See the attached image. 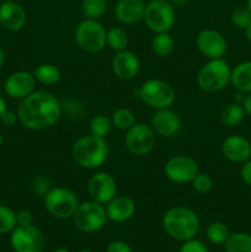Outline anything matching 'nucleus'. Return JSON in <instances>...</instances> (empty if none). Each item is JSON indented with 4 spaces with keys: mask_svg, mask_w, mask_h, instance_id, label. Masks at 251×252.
<instances>
[{
    "mask_svg": "<svg viewBox=\"0 0 251 252\" xmlns=\"http://www.w3.org/2000/svg\"><path fill=\"white\" fill-rule=\"evenodd\" d=\"M11 248L15 252H42L46 246V239L41 229L36 225H17L11 231Z\"/></svg>",
    "mask_w": 251,
    "mask_h": 252,
    "instance_id": "9b49d317",
    "label": "nucleus"
},
{
    "mask_svg": "<svg viewBox=\"0 0 251 252\" xmlns=\"http://www.w3.org/2000/svg\"><path fill=\"white\" fill-rule=\"evenodd\" d=\"M4 61H5V53H4V49H2V47L0 46V68H1L2 64H4Z\"/></svg>",
    "mask_w": 251,
    "mask_h": 252,
    "instance_id": "a18cd8bd",
    "label": "nucleus"
},
{
    "mask_svg": "<svg viewBox=\"0 0 251 252\" xmlns=\"http://www.w3.org/2000/svg\"><path fill=\"white\" fill-rule=\"evenodd\" d=\"M152 48L159 57H167L172 53L175 48V41L169 32L155 33L152 39Z\"/></svg>",
    "mask_w": 251,
    "mask_h": 252,
    "instance_id": "a878e982",
    "label": "nucleus"
},
{
    "mask_svg": "<svg viewBox=\"0 0 251 252\" xmlns=\"http://www.w3.org/2000/svg\"><path fill=\"white\" fill-rule=\"evenodd\" d=\"M134 97L154 110L170 108L176 98L174 88L161 79H148L134 91Z\"/></svg>",
    "mask_w": 251,
    "mask_h": 252,
    "instance_id": "20e7f679",
    "label": "nucleus"
},
{
    "mask_svg": "<svg viewBox=\"0 0 251 252\" xmlns=\"http://www.w3.org/2000/svg\"><path fill=\"white\" fill-rule=\"evenodd\" d=\"M27 22V14L16 1L1 2L0 5V25L11 32L20 31Z\"/></svg>",
    "mask_w": 251,
    "mask_h": 252,
    "instance_id": "6ab92c4d",
    "label": "nucleus"
},
{
    "mask_svg": "<svg viewBox=\"0 0 251 252\" xmlns=\"http://www.w3.org/2000/svg\"><path fill=\"white\" fill-rule=\"evenodd\" d=\"M112 125L121 130H128L133 125L137 123L135 115L128 108H118L112 115Z\"/></svg>",
    "mask_w": 251,
    "mask_h": 252,
    "instance_id": "c756f323",
    "label": "nucleus"
},
{
    "mask_svg": "<svg viewBox=\"0 0 251 252\" xmlns=\"http://www.w3.org/2000/svg\"><path fill=\"white\" fill-rule=\"evenodd\" d=\"M181 118L171 108L155 110L153 113L150 127L154 129L155 134L164 138H172L181 130Z\"/></svg>",
    "mask_w": 251,
    "mask_h": 252,
    "instance_id": "dca6fc26",
    "label": "nucleus"
},
{
    "mask_svg": "<svg viewBox=\"0 0 251 252\" xmlns=\"http://www.w3.org/2000/svg\"><path fill=\"white\" fill-rule=\"evenodd\" d=\"M106 252H133L132 248L127 243L121 240H115L108 244Z\"/></svg>",
    "mask_w": 251,
    "mask_h": 252,
    "instance_id": "58836bf2",
    "label": "nucleus"
},
{
    "mask_svg": "<svg viewBox=\"0 0 251 252\" xmlns=\"http://www.w3.org/2000/svg\"><path fill=\"white\" fill-rule=\"evenodd\" d=\"M33 76L36 81L43 84V85H56L59 83L62 78L61 70L58 66L51 63L39 64L33 70Z\"/></svg>",
    "mask_w": 251,
    "mask_h": 252,
    "instance_id": "b1692460",
    "label": "nucleus"
},
{
    "mask_svg": "<svg viewBox=\"0 0 251 252\" xmlns=\"http://www.w3.org/2000/svg\"><path fill=\"white\" fill-rule=\"evenodd\" d=\"M112 127V120L105 115L94 116L90 121V126H89V128H90V134L101 138L107 137L110 134Z\"/></svg>",
    "mask_w": 251,
    "mask_h": 252,
    "instance_id": "cd10ccee",
    "label": "nucleus"
},
{
    "mask_svg": "<svg viewBox=\"0 0 251 252\" xmlns=\"http://www.w3.org/2000/svg\"><path fill=\"white\" fill-rule=\"evenodd\" d=\"M107 9V0H83L81 11L86 19L97 20Z\"/></svg>",
    "mask_w": 251,
    "mask_h": 252,
    "instance_id": "c85d7f7f",
    "label": "nucleus"
},
{
    "mask_svg": "<svg viewBox=\"0 0 251 252\" xmlns=\"http://www.w3.org/2000/svg\"><path fill=\"white\" fill-rule=\"evenodd\" d=\"M198 51L208 59L223 58L226 52V41L223 34L213 29H204L196 37Z\"/></svg>",
    "mask_w": 251,
    "mask_h": 252,
    "instance_id": "4468645a",
    "label": "nucleus"
},
{
    "mask_svg": "<svg viewBox=\"0 0 251 252\" xmlns=\"http://www.w3.org/2000/svg\"><path fill=\"white\" fill-rule=\"evenodd\" d=\"M231 68L223 58L209 59L197 75V84L204 93H219L229 85Z\"/></svg>",
    "mask_w": 251,
    "mask_h": 252,
    "instance_id": "39448f33",
    "label": "nucleus"
},
{
    "mask_svg": "<svg viewBox=\"0 0 251 252\" xmlns=\"http://www.w3.org/2000/svg\"><path fill=\"white\" fill-rule=\"evenodd\" d=\"M106 30L97 20L85 19L75 30V42L88 53H98L106 47Z\"/></svg>",
    "mask_w": 251,
    "mask_h": 252,
    "instance_id": "1a4fd4ad",
    "label": "nucleus"
},
{
    "mask_svg": "<svg viewBox=\"0 0 251 252\" xmlns=\"http://www.w3.org/2000/svg\"><path fill=\"white\" fill-rule=\"evenodd\" d=\"M226 252H251V235L246 233H234L223 244Z\"/></svg>",
    "mask_w": 251,
    "mask_h": 252,
    "instance_id": "393cba45",
    "label": "nucleus"
},
{
    "mask_svg": "<svg viewBox=\"0 0 251 252\" xmlns=\"http://www.w3.org/2000/svg\"><path fill=\"white\" fill-rule=\"evenodd\" d=\"M192 189L199 194H206L211 192L212 187H213V181H212L211 176L208 174H203V172H198L193 180H192Z\"/></svg>",
    "mask_w": 251,
    "mask_h": 252,
    "instance_id": "473e14b6",
    "label": "nucleus"
},
{
    "mask_svg": "<svg viewBox=\"0 0 251 252\" xmlns=\"http://www.w3.org/2000/svg\"><path fill=\"white\" fill-rule=\"evenodd\" d=\"M143 20L148 29L154 33L169 32L176 20L175 6L170 4L169 0H150L145 5Z\"/></svg>",
    "mask_w": 251,
    "mask_h": 252,
    "instance_id": "0eeeda50",
    "label": "nucleus"
},
{
    "mask_svg": "<svg viewBox=\"0 0 251 252\" xmlns=\"http://www.w3.org/2000/svg\"><path fill=\"white\" fill-rule=\"evenodd\" d=\"M240 176L246 185L251 186V158L244 162L240 170Z\"/></svg>",
    "mask_w": 251,
    "mask_h": 252,
    "instance_id": "ea45409f",
    "label": "nucleus"
},
{
    "mask_svg": "<svg viewBox=\"0 0 251 252\" xmlns=\"http://www.w3.org/2000/svg\"><path fill=\"white\" fill-rule=\"evenodd\" d=\"M220 150L228 161L244 164L251 158V142L243 135L234 134L223 140Z\"/></svg>",
    "mask_w": 251,
    "mask_h": 252,
    "instance_id": "f3484780",
    "label": "nucleus"
},
{
    "mask_svg": "<svg viewBox=\"0 0 251 252\" xmlns=\"http://www.w3.org/2000/svg\"><path fill=\"white\" fill-rule=\"evenodd\" d=\"M245 36L248 38V41L251 43V24L245 29Z\"/></svg>",
    "mask_w": 251,
    "mask_h": 252,
    "instance_id": "c03bdc74",
    "label": "nucleus"
},
{
    "mask_svg": "<svg viewBox=\"0 0 251 252\" xmlns=\"http://www.w3.org/2000/svg\"><path fill=\"white\" fill-rule=\"evenodd\" d=\"M108 220L115 223H125L135 213V202L128 196H116L106 204Z\"/></svg>",
    "mask_w": 251,
    "mask_h": 252,
    "instance_id": "aec40b11",
    "label": "nucleus"
},
{
    "mask_svg": "<svg viewBox=\"0 0 251 252\" xmlns=\"http://www.w3.org/2000/svg\"><path fill=\"white\" fill-rule=\"evenodd\" d=\"M52 252H71V251L68 250V249H65V248H58V249H56V250H53Z\"/></svg>",
    "mask_w": 251,
    "mask_h": 252,
    "instance_id": "49530a36",
    "label": "nucleus"
},
{
    "mask_svg": "<svg viewBox=\"0 0 251 252\" xmlns=\"http://www.w3.org/2000/svg\"><path fill=\"white\" fill-rule=\"evenodd\" d=\"M230 235L229 228L221 221H214L207 228V239L214 245H221Z\"/></svg>",
    "mask_w": 251,
    "mask_h": 252,
    "instance_id": "7c9ffc66",
    "label": "nucleus"
},
{
    "mask_svg": "<svg viewBox=\"0 0 251 252\" xmlns=\"http://www.w3.org/2000/svg\"><path fill=\"white\" fill-rule=\"evenodd\" d=\"M164 172L165 176L175 184H191L199 172V167L193 158L175 155L166 161Z\"/></svg>",
    "mask_w": 251,
    "mask_h": 252,
    "instance_id": "f8f14e48",
    "label": "nucleus"
},
{
    "mask_svg": "<svg viewBox=\"0 0 251 252\" xmlns=\"http://www.w3.org/2000/svg\"><path fill=\"white\" fill-rule=\"evenodd\" d=\"M246 113L243 105L231 102L221 108L220 113H219V120H220L221 125L225 126V127H235L239 123H241Z\"/></svg>",
    "mask_w": 251,
    "mask_h": 252,
    "instance_id": "5701e85b",
    "label": "nucleus"
},
{
    "mask_svg": "<svg viewBox=\"0 0 251 252\" xmlns=\"http://www.w3.org/2000/svg\"><path fill=\"white\" fill-rule=\"evenodd\" d=\"M16 226V213L7 206L0 204V234L11 233Z\"/></svg>",
    "mask_w": 251,
    "mask_h": 252,
    "instance_id": "2f4dec72",
    "label": "nucleus"
},
{
    "mask_svg": "<svg viewBox=\"0 0 251 252\" xmlns=\"http://www.w3.org/2000/svg\"><path fill=\"white\" fill-rule=\"evenodd\" d=\"M2 2H9V1H16V0H1Z\"/></svg>",
    "mask_w": 251,
    "mask_h": 252,
    "instance_id": "3c124183",
    "label": "nucleus"
},
{
    "mask_svg": "<svg viewBox=\"0 0 251 252\" xmlns=\"http://www.w3.org/2000/svg\"><path fill=\"white\" fill-rule=\"evenodd\" d=\"M36 79L33 73L26 70H19L10 74L4 83V91L9 97L20 100L27 97L34 91Z\"/></svg>",
    "mask_w": 251,
    "mask_h": 252,
    "instance_id": "2eb2a0df",
    "label": "nucleus"
},
{
    "mask_svg": "<svg viewBox=\"0 0 251 252\" xmlns=\"http://www.w3.org/2000/svg\"><path fill=\"white\" fill-rule=\"evenodd\" d=\"M162 228L172 239L184 243L193 239L198 233L199 218L188 207H172L162 217Z\"/></svg>",
    "mask_w": 251,
    "mask_h": 252,
    "instance_id": "f03ea898",
    "label": "nucleus"
},
{
    "mask_svg": "<svg viewBox=\"0 0 251 252\" xmlns=\"http://www.w3.org/2000/svg\"><path fill=\"white\" fill-rule=\"evenodd\" d=\"M6 110H7L6 102H5V100H4V98H2V96L0 95V118H1V116L4 115V112Z\"/></svg>",
    "mask_w": 251,
    "mask_h": 252,
    "instance_id": "37998d69",
    "label": "nucleus"
},
{
    "mask_svg": "<svg viewBox=\"0 0 251 252\" xmlns=\"http://www.w3.org/2000/svg\"><path fill=\"white\" fill-rule=\"evenodd\" d=\"M169 2L172 5V6L181 7V6H185V5L188 2V0H169Z\"/></svg>",
    "mask_w": 251,
    "mask_h": 252,
    "instance_id": "79ce46f5",
    "label": "nucleus"
},
{
    "mask_svg": "<svg viewBox=\"0 0 251 252\" xmlns=\"http://www.w3.org/2000/svg\"><path fill=\"white\" fill-rule=\"evenodd\" d=\"M76 252H94L93 250H89V249H83V250H79Z\"/></svg>",
    "mask_w": 251,
    "mask_h": 252,
    "instance_id": "de8ad7c7",
    "label": "nucleus"
},
{
    "mask_svg": "<svg viewBox=\"0 0 251 252\" xmlns=\"http://www.w3.org/2000/svg\"><path fill=\"white\" fill-rule=\"evenodd\" d=\"M2 143H4V137L0 134V145H2Z\"/></svg>",
    "mask_w": 251,
    "mask_h": 252,
    "instance_id": "8fccbe9b",
    "label": "nucleus"
},
{
    "mask_svg": "<svg viewBox=\"0 0 251 252\" xmlns=\"http://www.w3.org/2000/svg\"><path fill=\"white\" fill-rule=\"evenodd\" d=\"M231 22L238 29L245 30L251 24V12L248 7H236L231 14Z\"/></svg>",
    "mask_w": 251,
    "mask_h": 252,
    "instance_id": "72a5a7b5",
    "label": "nucleus"
},
{
    "mask_svg": "<svg viewBox=\"0 0 251 252\" xmlns=\"http://www.w3.org/2000/svg\"><path fill=\"white\" fill-rule=\"evenodd\" d=\"M88 193L93 201L105 206L117 194V182L108 172H96L88 181Z\"/></svg>",
    "mask_w": 251,
    "mask_h": 252,
    "instance_id": "ddd939ff",
    "label": "nucleus"
},
{
    "mask_svg": "<svg viewBox=\"0 0 251 252\" xmlns=\"http://www.w3.org/2000/svg\"><path fill=\"white\" fill-rule=\"evenodd\" d=\"M144 0H118L115 7V15L120 22L133 25L143 20L145 11Z\"/></svg>",
    "mask_w": 251,
    "mask_h": 252,
    "instance_id": "412c9836",
    "label": "nucleus"
},
{
    "mask_svg": "<svg viewBox=\"0 0 251 252\" xmlns=\"http://www.w3.org/2000/svg\"><path fill=\"white\" fill-rule=\"evenodd\" d=\"M43 201L47 212L57 219L73 218L80 204L76 194L65 187L51 189L43 196Z\"/></svg>",
    "mask_w": 251,
    "mask_h": 252,
    "instance_id": "423d86ee",
    "label": "nucleus"
},
{
    "mask_svg": "<svg viewBox=\"0 0 251 252\" xmlns=\"http://www.w3.org/2000/svg\"><path fill=\"white\" fill-rule=\"evenodd\" d=\"M106 44L116 53L125 51L128 47V34L121 27H112L106 32Z\"/></svg>",
    "mask_w": 251,
    "mask_h": 252,
    "instance_id": "bb28decb",
    "label": "nucleus"
},
{
    "mask_svg": "<svg viewBox=\"0 0 251 252\" xmlns=\"http://www.w3.org/2000/svg\"><path fill=\"white\" fill-rule=\"evenodd\" d=\"M63 105L49 91L38 90L22 98L17 106L19 122L31 130H43L59 121Z\"/></svg>",
    "mask_w": 251,
    "mask_h": 252,
    "instance_id": "f257e3e1",
    "label": "nucleus"
},
{
    "mask_svg": "<svg viewBox=\"0 0 251 252\" xmlns=\"http://www.w3.org/2000/svg\"><path fill=\"white\" fill-rule=\"evenodd\" d=\"M110 148L106 138L89 134L76 140L71 148L73 160L84 169H97L107 160Z\"/></svg>",
    "mask_w": 251,
    "mask_h": 252,
    "instance_id": "7ed1b4c3",
    "label": "nucleus"
},
{
    "mask_svg": "<svg viewBox=\"0 0 251 252\" xmlns=\"http://www.w3.org/2000/svg\"><path fill=\"white\" fill-rule=\"evenodd\" d=\"M74 224L80 231L86 234L96 233L107 224L108 218L103 204L95 201H88L79 204L73 216Z\"/></svg>",
    "mask_w": 251,
    "mask_h": 252,
    "instance_id": "6e6552de",
    "label": "nucleus"
},
{
    "mask_svg": "<svg viewBox=\"0 0 251 252\" xmlns=\"http://www.w3.org/2000/svg\"><path fill=\"white\" fill-rule=\"evenodd\" d=\"M243 107L244 110H245L246 115H249L251 117V93L245 97V101H244L243 103Z\"/></svg>",
    "mask_w": 251,
    "mask_h": 252,
    "instance_id": "a19ab883",
    "label": "nucleus"
},
{
    "mask_svg": "<svg viewBox=\"0 0 251 252\" xmlns=\"http://www.w3.org/2000/svg\"><path fill=\"white\" fill-rule=\"evenodd\" d=\"M125 144L128 152L135 157H144L153 152L157 143L155 132L145 123H135L126 130Z\"/></svg>",
    "mask_w": 251,
    "mask_h": 252,
    "instance_id": "9d476101",
    "label": "nucleus"
},
{
    "mask_svg": "<svg viewBox=\"0 0 251 252\" xmlns=\"http://www.w3.org/2000/svg\"><path fill=\"white\" fill-rule=\"evenodd\" d=\"M112 71L121 80H132L140 70V61L132 51L117 52L112 58Z\"/></svg>",
    "mask_w": 251,
    "mask_h": 252,
    "instance_id": "a211bd4d",
    "label": "nucleus"
},
{
    "mask_svg": "<svg viewBox=\"0 0 251 252\" xmlns=\"http://www.w3.org/2000/svg\"><path fill=\"white\" fill-rule=\"evenodd\" d=\"M230 84L238 91L244 94L251 93V61L243 62L231 69Z\"/></svg>",
    "mask_w": 251,
    "mask_h": 252,
    "instance_id": "4be33fe9",
    "label": "nucleus"
},
{
    "mask_svg": "<svg viewBox=\"0 0 251 252\" xmlns=\"http://www.w3.org/2000/svg\"><path fill=\"white\" fill-rule=\"evenodd\" d=\"M246 7H248V9L250 10V12H251V0H248V6H246Z\"/></svg>",
    "mask_w": 251,
    "mask_h": 252,
    "instance_id": "09e8293b",
    "label": "nucleus"
},
{
    "mask_svg": "<svg viewBox=\"0 0 251 252\" xmlns=\"http://www.w3.org/2000/svg\"><path fill=\"white\" fill-rule=\"evenodd\" d=\"M32 189H33V192L38 196H44L47 192L49 191V181L44 177H37L33 181V185H32Z\"/></svg>",
    "mask_w": 251,
    "mask_h": 252,
    "instance_id": "c9c22d12",
    "label": "nucleus"
},
{
    "mask_svg": "<svg viewBox=\"0 0 251 252\" xmlns=\"http://www.w3.org/2000/svg\"><path fill=\"white\" fill-rule=\"evenodd\" d=\"M0 122L5 126V127H14L17 122H19V116L17 112L11 110H6L4 112V115L0 118Z\"/></svg>",
    "mask_w": 251,
    "mask_h": 252,
    "instance_id": "4c0bfd02",
    "label": "nucleus"
},
{
    "mask_svg": "<svg viewBox=\"0 0 251 252\" xmlns=\"http://www.w3.org/2000/svg\"><path fill=\"white\" fill-rule=\"evenodd\" d=\"M16 223L20 226L31 225L33 223V214L29 209H21L16 213Z\"/></svg>",
    "mask_w": 251,
    "mask_h": 252,
    "instance_id": "e433bc0d",
    "label": "nucleus"
},
{
    "mask_svg": "<svg viewBox=\"0 0 251 252\" xmlns=\"http://www.w3.org/2000/svg\"><path fill=\"white\" fill-rule=\"evenodd\" d=\"M179 252H208V249L201 241L189 239V240L184 241Z\"/></svg>",
    "mask_w": 251,
    "mask_h": 252,
    "instance_id": "f704fd0d",
    "label": "nucleus"
}]
</instances>
